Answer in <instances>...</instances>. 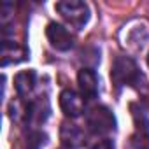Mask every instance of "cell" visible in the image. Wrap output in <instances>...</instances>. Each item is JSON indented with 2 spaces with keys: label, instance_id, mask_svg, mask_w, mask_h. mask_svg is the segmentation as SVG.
Here are the masks:
<instances>
[{
  "label": "cell",
  "instance_id": "52a82bcc",
  "mask_svg": "<svg viewBox=\"0 0 149 149\" xmlns=\"http://www.w3.org/2000/svg\"><path fill=\"white\" fill-rule=\"evenodd\" d=\"M46 39L56 51H70L74 47V35L70 33V30L54 21L46 26Z\"/></svg>",
  "mask_w": 149,
  "mask_h": 149
},
{
  "label": "cell",
  "instance_id": "2e32d148",
  "mask_svg": "<svg viewBox=\"0 0 149 149\" xmlns=\"http://www.w3.org/2000/svg\"><path fill=\"white\" fill-rule=\"evenodd\" d=\"M147 65H149V53H147Z\"/></svg>",
  "mask_w": 149,
  "mask_h": 149
},
{
  "label": "cell",
  "instance_id": "277c9868",
  "mask_svg": "<svg viewBox=\"0 0 149 149\" xmlns=\"http://www.w3.org/2000/svg\"><path fill=\"white\" fill-rule=\"evenodd\" d=\"M121 40H123L125 47H128L132 51H139L149 40V26L144 21H133L123 28Z\"/></svg>",
  "mask_w": 149,
  "mask_h": 149
},
{
  "label": "cell",
  "instance_id": "7c38bea8",
  "mask_svg": "<svg viewBox=\"0 0 149 149\" xmlns=\"http://www.w3.org/2000/svg\"><path fill=\"white\" fill-rule=\"evenodd\" d=\"M49 114V105L46 98H37L32 100L30 104H26V121H30L32 125H40L46 121Z\"/></svg>",
  "mask_w": 149,
  "mask_h": 149
},
{
  "label": "cell",
  "instance_id": "4fadbf2b",
  "mask_svg": "<svg viewBox=\"0 0 149 149\" xmlns=\"http://www.w3.org/2000/svg\"><path fill=\"white\" fill-rule=\"evenodd\" d=\"M46 140H47L46 133H42L40 130H33V132H30V135L26 139V147L28 149H40V147H44Z\"/></svg>",
  "mask_w": 149,
  "mask_h": 149
},
{
  "label": "cell",
  "instance_id": "8992f818",
  "mask_svg": "<svg viewBox=\"0 0 149 149\" xmlns=\"http://www.w3.org/2000/svg\"><path fill=\"white\" fill-rule=\"evenodd\" d=\"M58 104H60L61 112L70 119L83 116V112L86 109V98L79 91H74L70 88L61 90V93L58 97Z\"/></svg>",
  "mask_w": 149,
  "mask_h": 149
},
{
  "label": "cell",
  "instance_id": "30bf717a",
  "mask_svg": "<svg viewBox=\"0 0 149 149\" xmlns=\"http://www.w3.org/2000/svg\"><path fill=\"white\" fill-rule=\"evenodd\" d=\"M26 56H28V51L21 44L13 42V40H4L2 42V65L4 67L19 63V61L26 60Z\"/></svg>",
  "mask_w": 149,
  "mask_h": 149
},
{
  "label": "cell",
  "instance_id": "5bb4252c",
  "mask_svg": "<svg viewBox=\"0 0 149 149\" xmlns=\"http://www.w3.org/2000/svg\"><path fill=\"white\" fill-rule=\"evenodd\" d=\"M91 149H116V147H114V142L111 139H102L97 144H93Z\"/></svg>",
  "mask_w": 149,
  "mask_h": 149
},
{
  "label": "cell",
  "instance_id": "3957f363",
  "mask_svg": "<svg viewBox=\"0 0 149 149\" xmlns=\"http://www.w3.org/2000/svg\"><path fill=\"white\" fill-rule=\"evenodd\" d=\"M86 126L95 135H107L116 130V118L105 105H98L88 112Z\"/></svg>",
  "mask_w": 149,
  "mask_h": 149
},
{
  "label": "cell",
  "instance_id": "9c48e42d",
  "mask_svg": "<svg viewBox=\"0 0 149 149\" xmlns=\"http://www.w3.org/2000/svg\"><path fill=\"white\" fill-rule=\"evenodd\" d=\"M60 139L65 147L77 149L84 144V132L77 125L65 121V123H61V128H60Z\"/></svg>",
  "mask_w": 149,
  "mask_h": 149
},
{
  "label": "cell",
  "instance_id": "ba28073f",
  "mask_svg": "<svg viewBox=\"0 0 149 149\" xmlns=\"http://www.w3.org/2000/svg\"><path fill=\"white\" fill-rule=\"evenodd\" d=\"M77 86H79V93L86 98V100H93L98 93V77L93 68H81L77 72Z\"/></svg>",
  "mask_w": 149,
  "mask_h": 149
},
{
  "label": "cell",
  "instance_id": "6da1fadb",
  "mask_svg": "<svg viewBox=\"0 0 149 149\" xmlns=\"http://www.w3.org/2000/svg\"><path fill=\"white\" fill-rule=\"evenodd\" d=\"M111 79L116 88H123V86H139V83H142L144 76L139 70L133 58L118 56L111 68Z\"/></svg>",
  "mask_w": 149,
  "mask_h": 149
},
{
  "label": "cell",
  "instance_id": "8fae6325",
  "mask_svg": "<svg viewBox=\"0 0 149 149\" xmlns=\"http://www.w3.org/2000/svg\"><path fill=\"white\" fill-rule=\"evenodd\" d=\"M37 84V74L33 70H23V72H18L14 76V88H16V93L19 98H26L32 95L33 88Z\"/></svg>",
  "mask_w": 149,
  "mask_h": 149
},
{
  "label": "cell",
  "instance_id": "7a4b0ae2",
  "mask_svg": "<svg viewBox=\"0 0 149 149\" xmlns=\"http://www.w3.org/2000/svg\"><path fill=\"white\" fill-rule=\"evenodd\" d=\"M54 9L68 26L76 30H83L90 21V7L81 0H61L54 4Z\"/></svg>",
  "mask_w": 149,
  "mask_h": 149
},
{
  "label": "cell",
  "instance_id": "9a60e30c",
  "mask_svg": "<svg viewBox=\"0 0 149 149\" xmlns=\"http://www.w3.org/2000/svg\"><path fill=\"white\" fill-rule=\"evenodd\" d=\"M60 149H72V147H65V146H61V147H60Z\"/></svg>",
  "mask_w": 149,
  "mask_h": 149
},
{
  "label": "cell",
  "instance_id": "5b68a950",
  "mask_svg": "<svg viewBox=\"0 0 149 149\" xmlns=\"http://www.w3.org/2000/svg\"><path fill=\"white\" fill-rule=\"evenodd\" d=\"M133 121H135V132L128 140L126 149H149V121L142 109L139 111L135 105H132Z\"/></svg>",
  "mask_w": 149,
  "mask_h": 149
}]
</instances>
